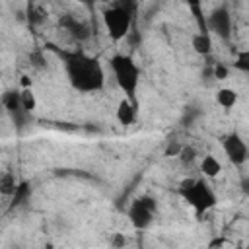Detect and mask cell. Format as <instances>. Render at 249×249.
Segmentation results:
<instances>
[{"mask_svg": "<svg viewBox=\"0 0 249 249\" xmlns=\"http://www.w3.org/2000/svg\"><path fill=\"white\" fill-rule=\"evenodd\" d=\"M47 47L56 51L54 45H47ZM56 54L62 58L66 76L78 91H97L103 88L105 74L97 58H91L84 53H68V51H56Z\"/></svg>", "mask_w": 249, "mask_h": 249, "instance_id": "1", "label": "cell"}, {"mask_svg": "<svg viewBox=\"0 0 249 249\" xmlns=\"http://www.w3.org/2000/svg\"><path fill=\"white\" fill-rule=\"evenodd\" d=\"M111 68H113L119 88L126 93V99L136 103V88H138V80H140V70H138L136 62L128 54H115L111 58Z\"/></svg>", "mask_w": 249, "mask_h": 249, "instance_id": "2", "label": "cell"}, {"mask_svg": "<svg viewBox=\"0 0 249 249\" xmlns=\"http://www.w3.org/2000/svg\"><path fill=\"white\" fill-rule=\"evenodd\" d=\"M179 193L183 198L196 210V214H202L210 210L216 204V195L202 179H183L179 185Z\"/></svg>", "mask_w": 249, "mask_h": 249, "instance_id": "3", "label": "cell"}, {"mask_svg": "<svg viewBox=\"0 0 249 249\" xmlns=\"http://www.w3.org/2000/svg\"><path fill=\"white\" fill-rule=\"evenodd\" d=\"M103 21L107 25L109 37L115 41L124 39L130 33V25H132V6H123L117 4L109 10L103 12Z\"/></svg>", "mask_w": 249, "mask_h": 249, "instance_id": "4", "label": "cell"}, {"mask_svg": "<svg viewBox=\"0 0 249 249\" xmlns=\"http://www.w3.org/2000/svg\"><path fill=\"white\" fill-rule=\"evenodd\" d=\"M154 212H156V200L152 196H148V195L146 196H140L128 208L130 224L136 230H146L152 224V220H154Z\"/></svg>", "mask_w": 249, "mask_h": 249, "instance_id": "5", "label": "cell"}, {"mask_svg": "<svg viewBox=\"0 0 249 249\" xmlns=\"http://www.w3.org/2000/svg\"><path fill=\"white\" fill-rule=\"evenodd\" d=\"M206 23H208V31H214L220 39L228 41L231 37V16L226 8H216L206 18Z\"/></svg>", "mask_w": 249, "mask_h": 249, "instance_id": "6", "label": "cell"}, {"mask_svg": "<svg viewBox=\"0 0 249 249\" xmlns=\"http://www.w3.org/2000/svg\"><path fill=\"white\" fill-rule=\"evenodd\" d=\"M222 146H224V152H226L228 160H230L233 165H241V163L249 158V152H247L245 142H243V140H241V136H239V134H235V132H231V134L224 136Z\"/></svg>", "mask_w": 249, "mask_h": 249, "instance_id": "7", "label": "cell"}, {"mask_svg": "<svg viewBox=\"0 0 249 249\" xmlns=\"http://www.w3.org/2000/svg\"><path fill=\"white\" fill-rule=\"evenodd\" d=\"M2 105H4V109L10 113V117L14 119V123L21 128V126L25 124L29 113H27V111L23 109V105H21V95H19V91L8 89V91L2 95Z\"/></svg>", "mask_w": 249, "mask_h": 249, "instance_id": "8", "label": "cell"}, {"mask_svg": "<svg viewBox=\"0 0 249 249\" xmlns=\"http://www.w3.org/2000/svg\"><path fill=\"white\" fill-rule=\"evenodd\" d=\"M58 23L74 37V39H78V41H84V39H88L89 37V27L84 23V21H80V19H76L74 16H68V14H64V16H60V19H58Z\"/></svg>", "mask_w": 249, "mask_h": 249, "instance_id": "9", "label": "cell"}, {"mask_svg": "<svg viewBox=\"0 0 249 249\" xmlns=\"http://www.w3.org/2000/svg\"><path fill=\"white\" fill-rule=\"evenodd\" d=\"M117 119L121 124H132L136 119V103H132L130 99H123L117 107Z\"/></svg>", "mask_w": 249, "mask_h": 249, "instance_id": "10", "label": "cell"}, {"mask_svg": "<svg viewBox=\"0 0 249 249\" xmlns=\"http://www.w3.org/2000/svg\"><path fill=\"white\" fill-rule=\"evenodd\" d=\"M191 45H193L195 53H198V54H202V56L210 54V51H212V41H210V35H208V33H196V35L193 37Z\"/></svg>", "mask_w": 249, "mask_h": 249, "instance_id": "11", "label": "cell"}, {"mask_svg": "<svg viewBox=\"0 0 249 249\" xmlns=\"http://www.w3.org/2000/svg\"><path fill=\"white\" fill-rule=\"evenodd\" d=\"M216 101H218L224 109H230V107H233V105L237 103V91L231 89V88H222V89H218V93H216Z\"/></svg>", "mask_w": 249, "mask_h": 249, "instance_id": "12", "label": "cell"}, {"mask_svg": "<svg viewBox=\"0 0 249 249\" xmlns=\"http://www.w3.org/2000/svg\"><path fill=\"white\" fill-rule=\"evenodd\" d=\"M200 171H202L206 177H218L220 171H222V165H220V161H218L214 156H206V158H202Z\"/></svg>", "mask_w": 249, "mask_h": 249, "instance_id": "13", "label": "cell"}, {"mask_svg": "<svg viewBox=\"0 0 249 249\" xmlns=\"http://www.w3.org/2000/svg\"><path fill=\"white\" fill-rule=\"evenodd\" d=\"M29 193H31V187H29L27 181L18 183V187H16V191L12 195V206H19L21 202H25V198L29 196Z\"/></svg>", "mask_w": 249, "mask_h": 249, "instance_id": "14", "label": "cell"}, {"mask_svg": "<svg viewBox=\"0 0 249 249\" xmlns=\"http://www.w3.org/2000/svg\"><path fill=\"white\" fill-rule=\"evenodd\" d=\"M16 187H18V183H16V177H14V173L6 171V173L0 177V193H2L4 196H10V195H14Z\"/></svg>", "mask_w": 249, "mask_h": 249, "instance_id": "15", "label": "cell"}, {"mask_svg": "<svg viewBox=\"0 0 249 249\" xmlns=\"http://www.w3.org/2000/svg\"><path fill=\"white\" fill-rule=\"evenodd\" d=\"M19 95H21V105H23V109L27 111V113H31L33 109H35V95H33V91H31V88H23L21 91H19Z\"/></svg>", "mask_w": 249, "mask_h": 249, "instance_id": "16", "label": "cell"}, {"mask_svg": "<svg viewBox=\"0 0 249 249\" xmlns=\"http://www.w3.org/2000/svg\"><path fill=\"white\" fill-rule=\"evenodd\" d=\"M233 66H235L237 70H241V72L249 74V51H241V53H237Z\"/></svg>", "mask_w": 249, "mask_h": 249, "instance_id": "17", "label": "cell"}, {"mask_svg": "<svg viewBox=\"0 0 249 249\" xmlns=\"http://www.w3.org/2000/svg\"><path fill=\"white\" fill-rule=\"evenodd\" d=\"M27 21H29V25H37V23H41V21H43L41 12H39L31 2L27 4Z\"/></svg>", "mask_w": 249, "mask_h": 249, "instance_id": "18", "label": "cell"}, {"mask_svg": "<svg viewBox=\"0 0 249 249\" xmlns=\"http://www.w3.org/2000/svg\"><path fill=\"white\" fill-rule=\"evenodd\" d=\"M195 158H196L195 148H191V146H183V148H181V152H179V160H181L183 163H193Z\"/></svg>", "mask_w": 249, "mask_h": 249, "instance_id": "19", "label": "cell"}, {"mask_svg": "<svg viewBox=\"0 0 249 249\" xmlns=\"http://www.w3.org/2000/svg\"><path fill=\"white\" fill-rule=\"evenodd\" d=\"M29 60H31V64H33L35 68H43V66H45V56H43L41 51H33V53L29 54Z\"/></svg>", "mask_w": 249, "mask_h": 249, "instance_id": "20", "label": "cell"}, {"mask_svg": "<svg viewBox=\"0 0 249 249\" xmlns=\"http://www.w3.org/2000/svg\"><path fill=\"white\" fill-rule=\"evenodd\" d=\"M212 74H214V78H218V80H226V78H228V68H226L222 62H216V64L212 66Z\"/></svg>", "mask_w": 249, "mask_h": 249, "instance_id": "21", "label": "cell"}, {"mask_svg": "<svg viewBox=\"0 0 249 249\" xmlns=\"http://www.w3.org/2000/svg\"><path fill=\"white\" fill-rule=\"evenodd\" d=\"M198 115H200L198 111H195L193 107H189V109L185 111V117H183V123H185L187 126H191V123H193V121H195V119H196Z\"/></svg>", "mask_w": 249, "mask_h": 249, "instance_id": "22", "label": "cell"}, {"mask_svg": "<svg viewBox=\"0 0 249 249\" xmlns=\"http://www.w3.org/2000/svg\"><path fill=\"white\" fill-rule=\"evenodd\" d=\"M181 148L183 146H179V144H175V142H171L167 148H165V156H179V152H181Z\"/></svg>", "mask_w": 249, "mask_h": 249, "instance_id": "23", "label": "cell"}, {"mask_svg": "<svg viewBox=\"0 0 249 249\" xmlns=\"http://www.w3.org/2000/svg\"><path fill=\"white\" fill-rule=\"evenodd\" d=\"M241 191H243L245 195H249V177H243V179H241Z\"/></svg>", "mask_w": 249, "mask_h": 249, "instance_id": "24", "label": "cell"}, {"mask_svg": "<svg viewBox=\"0 0 249 249\" xmlns=\"http://www.w3.org/2000/svg\"><path fill=\"white\" fill-rule=\"evenodd\" d=\"M183 2H185L191 10H193V8H198V6H202V2H200V0H183Z\"/></svg>", "mask_w": 249, "mask_h": 249, "instance_id": "25", "label": "cell"}, {"mask_svg": "<svg viewBox=\"0 0 249 249\" xmlns=\"http://www.w3.org/2000/svg\"><path fill=\"white\" fill-rule=\"evenodd\" d=\"M21 86H23V88H31V80H29V76H21Z\"/></svg>", "mask_w": 249, "mask_h": 249, "instance_id": "26", "label": "cell"}, {"mask_svg": "<svg viewBox=\"0 0 249 249\" xmlns=\"http://www.w3.org/2000/svg\"><path fill=\"white\" fill-rule=\"evenodd\" d=\"M113 245H117V247H119V245H124V239L117 233V235H115V239H113Z\"/></svg>", "mask_w": 249, "mask_h": 249, "instance_id": "27", "label": "cell"}, {"mask_svg": "<svg viewBox=\"0 0 249 249\" xmlns=\"http://www.w3.org/2000/svg\"><path fill=\"white\" fill-rule=\"evenodd\" d=\"M80 2H82V4H86V6H89V8L95 4V0H80Z\"/></svg>", "mask_w": 249, "mask_h": 249, "instance_id": "28", "label": "cell"}]
</instances>
